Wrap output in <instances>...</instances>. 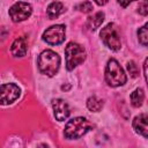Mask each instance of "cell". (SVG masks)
Listing matches in <instances>:
<instances>
[{
    "label": "cell",
    "mask_w": 148,
    "mask_h": 148,
    "mask_svg": "<svg viewBox=\"0 0 148 148\" xmlns=\"http://www.w3.org/2000/svg\"><path fill=\"white\" fill-rule=\"evenodd\" d=\"M103 21H104V13L97 12L92 16L88 17V20H87V28H89L90 30H96L97 28L101 27Z\"/></svg>",
    "instance_id": "13"
},
{
    "label": "cell",
    "mask_w": 148,
    "mask_h": 148,
    "mask_svg": "<svg viewBox=\"0 0 148 148\" xmlns=\"http://www.w3.org/2000/svg\"><path fill=\"white\" fill-rule=\"evenodd\" d=\"M143 72H145V77H146V81H147V84H148V58L145 60V64H143Z\"/></svg>",
    "instance_id": "20"
},
{
    "label": "cell",
    "mask_w": 148,
    "mask_h": 148,
    "mask_svg": "<svg viewBox=\"0 0 148 148\" xmlns=\"http://www.w3.org/2000/svg\"><path fill=\"white\" fill-rule=\"evenodd\" d=\"M132 126L136 133H139L140 135L148 139V114L141 113V114L136 116L133 119Z\"/></svg>",
    "instance_id": "11"
},
{
    "label": "cell",
    "mask_w": 148,
    "mask_h": 148,
    "mask_svg": "<svg viewBox=\"0 0 148 148\" xmlns=\"http://www.w3.org/2000/svg\"><path fill=\"white\" fill-rule=\"evenodd\" d=\"M127 71H128L130 75H131L132 77H136V76L139 75V68H138V65H136L133 60H131V61L127 62Z\"/></svg>",
    "instance_id": "17"
},
{
    "label": "cell",
    "mask_w": 148,
    "mask_h": 148,
    "mask_svg": "<svg viewBox=\"0 0 148 148\" xmlns=\"http://www.w3.org/2000/svg\"><path fill=\"white\" fill-rule=\"evenodd\" d=\"M52 108H53V113L54 117L58 121H64L68 118L71 111L68 104L61 99V98H56L52 101Z\"/></svg>",
    "instance_id": "9"
},
{
    "label": "cell",
    "mask_w": 148,
    "mask_h": 148,
    "mask_svg": "<svg viewBox=\"0 0 148 148\" xmlns=\"http://www.w3.org/2000/svg\"><path fill=\"white\" fill-rule=\"evenodd\" d=\"M21 94V89L15 83H2L1 84V104H10L15 102Z\"/></svg>",
    "instance_id": "8"
},
{
    "label": "cell",
    "mask_w": 148,
    "mask_h": 148,
    "mask_svg": "<svg viewBox=\"0 0 148 148\" xmlns=\"http://www.w3.org/2000/svg\"><path fill=\"white\" fill-rule=\"evenodd\" d=\"M99 36L103 40V43L111 49L112 51H118L121 47V40L120 35L118 32V29L114 23H109L104 28H102Z\"/></svg>",
    "instance_id": "5"
},
{
    "label": "cell",
    "mask_w": 148,
    "mask_h": 148,
    "mask_svg": "<svg viewBox=\"0 0 148 148\" xmlns=\"http://www.w3.org/2000/svg\"><path fill=\"white\" fill-rule=\"evenodd\" d=\"M31 13H32L31 5L23 1L15 2L9 9V16L13 22H22L28 17H30Z\"/></svg>",
    "instance_id": "7"
},
{
    "label": "cell",
    "mask_w": 148,
    "mask_h": 148,
    "mask_svg": "<svg viewBox=\"0 0 148 148\" xmlns=\"http://www.w3.org/2000/svg\"><path fill=\"white\" fill-rule=\"evenodd\" d=\"M65 58H66V68L73 71L76 66L81 65L86 59V51L83 46L77 43L69 42L65 47Z\"/></svg>",
    "instance_id": "4"
},
{
    "label": "cell",
    "mask_w": 148,
    "mask_h": 148,
    "mask_svg": "<svg viewBox=\"0 0 148 148\" xmlns=\"http://www.w3.org/2000/svg\"><path fill=\"white\" fill-rule=\"evenodd\" d=\"M138 13L140 15H148V0H142L138 5Z\"/></svg>",
    "instance_id": "19"
},
{
    "label": "cell",
    "mask_w": 148,
    "mask_h": 148,
    "mask_svg": "<svg viewBox=\"0 0 148 148\" xmlns=\"http://www.w3.org/2000/svg\"><path fill=\"white\" fill-rule=\"evenodd\" d=\"M94 125L83 117H75L67 121L64 130V135L68 140L80 139L90 130H92Z\"/></svg>",
    "instance_id": "1"
},
{
    "label": "cell",
    "mask_w": 148,
    "mask_h": 148,
    "mask_svg": "<svg viewBox=\"0 0 148 148\" xmlns=\"http://www.w3.org/2000/svg\"><path fill=\"white\" fill-rule=\"evenodd\" d=\"M130 99H131V104L134 108H139L142 105L143 99H145V92L141 88H136L131 95H130Z\"/></svg>",
    "instance_id": "14"
},
{
    "label": "cell",
    "mask_w": 148,
    "mask_h": 148,
    "mask_svg": "<svg viewBox=\"0 0 148 148\" xmlns=\"http://www.w3.org/2000/svg\"><path fill=\"white\" fill-rule=\"evenodd\" d=\"M127 77L116 59H110L105 67V81L110 87H119L126 82Z\"/></svg>",
    "instance_id": "3"
},
{
    "label": "cell",
    "mask_w": 148,
    "mask_h": 148,
    "mask_svg": "<svg viewBox=\"0 0 148 148\" xmlns=\"http://www.w3.org/2000/svg\"><path fill=\"white\" fill-rule=\"evenodd\" d=\"M87 106L90 111H94V112H98L102 110L103 108V101L99 99L98 97L96 96H90L88 99H87Z\"/></svg>",
    "instance_id": "15"
},
{
    "label": "cell",
    "mask_w": 148,
    "mask_h": 148,
    "mask_svg": "<svg viewBox=\"0 0 148 148\" xmlns=\"http://www.w3.org/2000/svg\"><path fill=\"white\" fill-rule=\"evenodd\" d=\"M65 12V7L61 2L59 1H53L51 2L49 6H47V9H46V15L50 20H54L57 17H59L62 13Z\"/></svg>",
    "instance_id": "12"
},
{
    "label": "cell",
    "mask_w": 148,
    "mask_h": 148,
    "mask_svg": "<svg viewBox=\"0 0 148 148\" xmlns=\"http://www.w3.org/2000/svg\"><path fill=\"white\" fill-rule=\"evenodd\" d=\"M27 51H28V38H27V36L17 37L12 44V47H10L12 54L16 58H18V57L21 58V57H24L27 54Z\"/></svg>",
    "instance_id": "10"
},
{
    "label": "cell",
    "mask_w": 148,
    "mask_h": 148,
    "mask_svg": "<svg viewBox=\"0 0 148 148\" xmlns=\"http://www.w3.org/2000/svg\"><path fill=\"white\" fill-rule=\"evenodd\" d=\"M66 38V28L62 24H56L47 28L43 34V40L50 45H59Z\"/></svg>",
    "instance_id": "6"
},
{
    "label": "cell",
    "mask_w": 148,
    "mask_h": 148,
    "mask_svg": "<svg viewBox=\"0 0 148 148\" xmlns=\"http://www.w3.org/2000/svg\"><path fill=\"white\" fill-rule=\"evenodd\" d=\"M133 1H136V0H118V2H119V5L121 6V7H127L131 2H133Z\"/></svg>",
    "instance_id": "21"
},
{
    "label": "cell",
    "mask_w": 148,
    "mask_h": 148,
    "mask_svg": "<svg viewBox=\"0 0 148 148\" xmlns=\"http://www.w3.org/2000/svg\"><path fill=\"white\" fill-rule=\"evenodd\" d=\"M94 1H95V2H96L98 6H104V5H105V3H106L109 0H94Z\"/></svg>",
    "instance_id": "22"
},
{
    "label": "cell",
    "mask_w": 148,
    "mask_h": 148,
    "mask_svg": "<svg viewBox=\"0 0 148 148\" xmlns=\"http://www.w3.org/2000/svg\"><path fill=\"white\" fill-rule=\"evenodd\" d=\"M138 38L141 45L148 46V23H146L143 27H141L138 30Z\"/></svg>",
    "instance_id": "16"
},
{
    "label": "cell",
    "mask_w": 148,
    "mask_h": 148,
    "mask_svg": "<svg viewBox=\"0 0 148 148\" xmlns=\"http://www.w3.org/2000/svg\"><path fill=\"white\" fill-rule=\"evenodd\" d=\"M37 64L40 73L51 77L57 74L60 67V57L52 50H45L39 54Z\"/></svg>",
    "instance_id": "2"
},
{
    "label": "cell",
    "mask_w": 148,
    "mask_h": 148,
    "mask_svg": "<svg viewBox=\"0 0 148 148\" xmlns=\"http://www.w3.org/2000/svg\"><path fill=\"white\" fill-rule=\"evenodd\" d=\"M76 9H79L82 13H90L92 10V3L90 1H83L76 6Z\"/></svg>",
    "instance_id": "18"
}]
</instances>
